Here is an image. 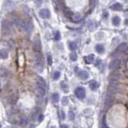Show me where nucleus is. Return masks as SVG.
Masks as SVG:
<instances>
[{"label":"nucleus","instance_id":"obj_19","mask_svg":"<svg viewBox=\"0 0 128 128\" xmlns=\"http://www.w3.org/2000/svg\"><path fill=\"white\" fill-rule=\"evenodd\" d=\"M58 100H59V94L58 93H54L52 94V101L54 103H56V102H58Z\"/></svg>","mask_w":128,"mask_h":128},{"label":"nucleus","instance_id":"obj_21","mask_svg":"<svg viewBox=\"0 0 128 128\" xmlns=\"http://www.w3.org/2000/svg\"><path fill=\"white\" fill-rule=\"evenodd\" d=\"M69 47H70V49L71 51H75V50L77 49L78 45L75 42H71L70 44H69Z\"/></svg>","mask_w":128,"mask_h":128},{"label":"nucleus","instance_id":"obj_25","mask_svg":"<svg viewBox=\"0 0 128 128\" xmlns=\"http://www.w3.org/2000/svg\"><path fill=\"white\" fill-rule=\"evenodd\" d=\"M77 58H78V55L76 53H75V52H73V53H71L70 54V58L72 61H75L77 60Z\"/></svg>","mask_w":128,"mask_h":128},{"label":"nucleus","instance_id":"obj_7","mask_svg":"<svg viewBox=\"0 0 128 128\" xmlns=\"http://www.w3.org/2000/svg\"><path fill=\"white\" fill-rule=\"evenodd\" d=\"M14 23L15 25L17 26L18 28L21 29V30L22 31H25V28H26V22H24L23 20L22 19H19V18H16L15 20H14Z\"/></svg>","mask_w":128,"mask_h":128},{"label":"nucleus","instance_id":"obj_12","mask_svg":"<svg viewBox=\"0 0 128 128\" xmlns=\"http://www.w3.org/2000/svg\"><path fill=\"white\" fill-rule=\"evenodd\" d=\"M127 44L126 43H123L119 46L118 48H117V51L120 52V53H122V52H125L127 51Z\"/></svg>","mask_w":128,"mask_h":128},{"label":"nucleus","instance_id":"obj_5","mask_svg":"<svg viewBox=\"0 0 128 128\" xmlns=\"http://www.w3.org/2000/svg\"><path fill=\"white\" fill-rule=\"evenodd\" d=\"M121 65V62L119 59H114L112 60L109 64V69L110 70H115L118 69Z\"/></svg>","mask_w":128,"mask_h":128},{"label":"nucleus","instance_id":"obj_3","mask_svg":"<svg viewBox=\"0 0 128 128\" xmlns=\"http://www.w3.org/2000/svg\"><path fill=\"white\" fill-rule=\"evenodd\" d=\"M2 33L3 35H9L11 33V26L7 20H3L2 22Z\"/></svg>","mask_w":128,"mask_h":128},{"label":"nucleus","instance_id":"obj_23","mask_svg":"<svg viewBox=\"0 0 128 128\" xmlns=\"http://www.w3.org/2000/svg\"><path fill=\"white\" fill-rule=\"evenodd\" d=\"M64 14H65V16H66V17H71V16L73 15V13L68 9H65Z\"/></svg>","mask_w":128,"mask_h":128},{"label":"nucleus","instance_id":"obj_32","mask_svg":"<svg viewBox=\"0 0 128 128\" xmlns=\"http://www.w3.org/2000/svg\"><path fill=\"white\" fill-rule=\"evenodd\" d=\"M43 3V0H36V4L38 6H40Z\"/></svg>","mask_w":128,"mask_h":128},{"label":"nucleus","instance_id":"obj_15","mask_svg":"<svg viewBox=\"0 0 128 128\" xmlns=\"http://www.w3.org/2000/svg\"><path fill=\"white\" fill-rule=\"evenodd\" d=\"M95 51L98 52V54H102L105 51L103 45L102 44H98V45L95 46Z\"/></svg>","mask_w":128,"mask_h":128},{"label":"nucleus","instance_id":"obj_20","mask_svg":"<svg viewBox=\"0 0 128 128\" xmlns=\"http://www.w3.org/2000/svg\"><path fill=\"white\" fill-rule=\"evenodd\" d=\"M85 60L87 63H91V62L94 61V55L93 54H90V55H88V56H86Z\"/></svg>","mask_w":128,"mask_h":128},{"label":"nucleus","instance_id":"obj_24","mask_svg":"<svg viewBox=\"0 0 128 128\" xmlns=\"http://www.w3.org/2000/svg\"><path fill=\"white\" fill-rule=\"evenodd\" d=\"M61 87H62V90L63 91H67V90H68V85L66 84L65 82H62L61 83Z\"/></svg>","mask_w":128,"mask_h":128},{"label":"nucleus","instance_id":"obj_14","mask_svg":"<svg viewBox=\"0 0 128 128\" xmlns=\"http://www.w3.org/2000/svg\"><path fill=\"white\" fill-rule=\"evenodd\" d=\"M120 22H121V19H120V18H119V16H115V17H113V18H112V23H113L114 26H119Z\"/></svg>","mask_w":128,"mask_h":128},{"label":"nucleus","instance_id":"obj_16","mask_svg":"<svg viewBox=\"0 0 128 128\" xmlns=\"http://www.w3.org/2000/svg\"><path fill=\"white\" fill-rule=\"evenodd\" d=\"M89 87L92 90V91H95V90L98 88V83H96V82L94 81V80H92V81L90 82Z\"/></svg>","mask_w":128,"mask_h":128},{"label":"nucleus","instance_id":"obj_31","mask_svg":"<svg viewBox=\"0 0 128 128\" xmlns=\"http://www.w3.org/2000/svg\"><path fill=\"white\" fill-rule=\"evenodd\" d=\"M59 115H60L61 119H65V114H64V112H63L62 110H60Z\"/></svg>","mask_w":128,"mask_h":128},{"label":"nucleus","instance_id":"obj_10","mask_svg":"<svg viewBox=\"0 0 128 128\" xmlns=\"http://www.w3.org/2000/svg\"><path fill=\"white\" fill-rule=\"evenodd\" d=\"M78 75L83 80H85V79H87L89 78V73L86 71H80L79 72H78Z\"/></svg>","mask_w":128,"mask_h":128},{"label":"nucleus","instance_id":"obj_30","mask_svg":"<svg viewBox=\"0 0 128 128\" xmlns=\"http://www.w3.org/2000/svg\"><path fill=\"white\" fill-rule=\"evenodd\" d=\"M69 118H70L71 120H74L75 119V114L72 111H70V113H69Z\"/></svg>","mask_w":128,"mask_h":128},{"label":"nucleus","instance_id":"obj_18","mask_svg":"<svg viewBox=\"0 0 128 128\" xmlns=\"http://www.w3.org/2000/svg\"><path fill=\"white\" fill-rule=\"evenodd\" d=\"M72 19L75 21V22H79V21H80L82 18H83V17H82V15L80 14H73L72 16Z\"/></svg>","mask_w":128,"mask_h":128},{"label":"nucleus","instance_id":"obj_35","mask_svg":"<svg viewBox=\"0 0 128 128\" xmlns=\"http://www.w3.org/2000/svg\"><path fill=\"white\" fill-rule=\"evenodd\" d=\"M0 128H1V123H0Z\"/></svg>","mask_w":128,"mask_h":128},{"label":"nucleus","instance_id":"obj_27","mask_svg":"<svg viewBox=\"0 0 128 128\" xmlns=\"http://www.w3.org/2000/svg\"><path fill=\"white\" fill-rule=\"evenodd\" d=\"M68 98H66V97H63L62 98V104L63 105V106H66V105L68 104Z\"/></svg>","mask_w":128,"mask_h":128},{"label":"nucleus","instance_id":"obj_8","mask_svg":"<svg viewBox=\"0 0 128 128\" xmlns=\"http://www.w3.org/2000/svg\"><path fill=\"white\" fill-rule=\"evenodd\" d=\"M120 78V75L119 73H112L110 76H109V83H118V80Z\"/></svg>","mask_w":128,"mask_h":128},{"label":"nucleus","instance_id":"obj_6","mask_svg":"<svg viewBox=\"0 0 128 128\" xmlns=\"http://www.w3.org/2000/svg\"><path fill=\"white\" fill-rule=\"evenodd\" d=\"M39 16L43 19H47L51 17V12L48 9H42L39 11Z\"/></svg>","mask_w":128,"mask_h":128},{"label":"nucleus","instance_id":"obj_2","mask_svg":"<svg viewBox=\"0 0 128 128\" xmlns=\"http://www.w3.org/2000/svg\"><path fill=\"white\" fill-rule=\"evenodd\" d=\"M46 87H47V83L46 81L44 80L43 78L38 77L37 79V91L39 93V94L43 95L46 91Z\"/></svg>","mask_w":128,"mask_h":128},{"label":"nucleus","instance_id":"obj_1","mask_svg":"<svg viewBox=\"0 0 128 128\" xmlns=\"http://www.w3.org/2000/svg\"><path fill=\"white\" fill-rule=\"evenodd\" d=\"M35 68L39 72H42L44 69V62H43V58L42 56V54L39 52L35 53Z\"/></svg>","mask_w":128,"mask_h":128},{"label":"nucleus","instance_id":"obj_33","mask_svg":"<svg viewBox=\"0 0 128 128\" xmlns=\"http://www.w3.org/2000/svg\"><path fill=\"white\" fill-rule=\"evenodd\" d=\"M102 128H109L107 126H106V123H105L104 120H103V123H102Z\"/></svg>","mask_w":128,"mask_h":128},{"label":"nucleus","instance_id":"obj_11","mask_svg":"<svg viewBox=\"0 0 128 128\" xmlns=\"http://www.w3.org/2000/svg\"><path fill=\"white\" fill-rule=\"evenodd\" d=\"M88 27H89V30L90 31H94L98 27V23L95 22V21L91 20V21H90V22L88 23Z\"/></svg>","mask_w":128,"mask_h":128},{"label":"nucleus","instance_id":"obj_29","mask_svg":"<svg viewBox=\"0 0 128 128\" xmlns=\"http://www.w3.org/2000/svg\"><path fill=\"white\" fill-rule=\"evenodd\" d=\"M17 98H17V96H16V95H14V98L12 97V98H11V99H10V103H11V104H14L16 102H17Z\"/></svg>","mask_w":128,"mask_h":128},{"label":"nucleus","instance_id":"obj_28","mask_svg":"<svg viewBox=\"0 0 128 128\" xmlns=\"http://www.w3.org/2000/svg\"><path fill=\"white\" fill-rule=\"evenodd\" d=\"M47 63L49 66H51L52 65V58H51V54H47Z\"/></svg>","mask_w":128,"mask_h":128},{"label":"nucleus","instance_id":"obj_9","mask_svg":"<svg viewBox=\"0 0 128 128\" xmlns=\"http://www.w3.org/2000/svg\"><path fill=\"white\" fill-rule=\"evenodd\" d=\"M34 47L36 50L38 51H40L41 50V42H40V39H39V36L35 37L34 39Z\"/></svg>","mask_w":128,"mask_h":128},{"label":"nucleus","instance_id":"obj_13","mask_svg":"<svg viewBox=\"0 0 128 128\" xmlns=\"http://www.w3.org/2000/svg\"><path fill=\"white\" fill-rule=\"evenodd\" d=\"M110 9L113 10H117V11H119V10H123V6H122L120 3H117L113 4V5L110 7Z\"/></svg>","mask_w":128,"mask_h":128},{"label":"nucleus","instance_id":"obj_22","mask_svg":"<svg viewBox=\"0 0 128 128\" xmlns=\"http://www.w3.org/2000/svg\"><path fill=\"white\" fill-rule=\"evenodd\" d=\"M54 39L55 41H59L60 39H61V35H60V32L59 31H56L54 35Z\"/></svg>","mask_w":128,"mask_h":128},{"label":"nucleus","instance_id":"obj_34","mask_svg":"<svg viewBox=\"0 0 128 128\" xmlns=\"http://www.w3.org/2000/svg\"><path fill=\"white\" fill-rule=\"evenodd\" d=\"M61 128H69L66 125H64V124H62V125H61Z\"/></svg>","mask_w":128,"mask_h":128},{"label":"nucleus","instance_id":"obj_17","mask_svg":"<svg viewBox=\"0 0 128 128\" xmlns=\"http://www.w3.org/2000/svg\"><path fill=\"white\" fill-rule=\"evenodd\" d=\"M0 58H3V59L7 58H8V52L4 49L1 50V51H0Z\"/></svg>","mask_w":128,"mask_h":128},{"label":"nucleus","instance_id":"obj_26","mask_svg":"<svg viewBox=\"0 0 128 128\" xmlns=\"http://www.w3.org/2000/svg\"><path fill=\"white\" fill-rule=\"evenodd\" d=\"M59 77H60V72L59 71H55L53 75V79L54 80H57L58 79H59Z\"/></svg>","mask_w":128,"mask_h":128},{"label":"nucleus","instance_id":"obj_4","mask_svg":"<svg viewBox=\"0 0 128 128\" xmlns=\"http://www.w3.org/2000/svg\"><path fill=\"white\" fill-rule=\"evenodd\" d=\"M75 94L78 98H79V99H83L86 96L85 88L82 87H78L75 90Z\"/></svg>","mask_w":128,"mask_h":128}]
</instances>
